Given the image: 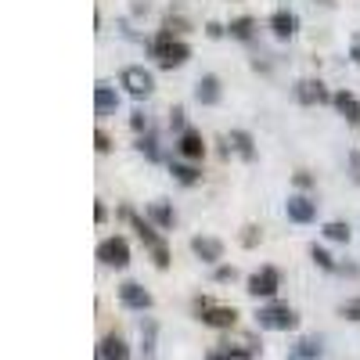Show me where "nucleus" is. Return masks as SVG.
<instances>
[{
  "label": "nucleus",
  "instance_id": "11",
  "mask_svg": "<svg viewBox=\"0 0 360 360\" xmlns=\"http://www.w3.org/2000/svg\"><path fill=\"white\" fill-rule=\"evenodd\" d=\"M285 213H288L292 224H314V217H317V202H314L310 195H288Z\"/></svg>",
  "mask_w": 360,
  "mask_h": 360
},
{
  "label": "nucleus",
  "instance_id": "37",
  "mask_svg": "<svg viewBox=\"0 0 360 360\" xmlns=\"http://www.w3.org/2000/svg\"><path fill=\"white\" fill-rule=\"evenodd\" d=\"M108 220V205L105 202H94V224H105Z\"/></svg>",
  "mask_w": 360,
  "mask_h": 360
},
{
  "label": "nucleus",
  "instance_id": "34",
  "mask_svg": "<svg viewBox=\"0 0 360 360\" xmlns=\"http://www.w3.org/2000/svg\"><path fill=\"white\" fill-rule=\"evenodd\" d=\"M205 37H209V40L227 37V25H220V22H205Z\"/></svg>",
  "mask_w": 360,
  "mask_h": 360
},
{
  "label": "nucleus",
  "instance_id": "4",
  "mask_svg": "<svg viewBox=\"0 0 360 360\" xmlns=\"http://www.w3.org/2000/svg\"><path fill=\"white\" fill-rule=\"evenodd\" d=\"M119 86H123L130 98L144 101V98H152V90H155V76L144 65H127L123 72H119Z\"/></svg>",
  "mask_w": 360,
  "mask_h": 360
},
{
  "label": "nucleus",
  "instance_id": "10",
  "mask_svg": "<svg viewBox=\"0 0 360 360\" xmlns=\"http://www.w3.org/2000/svg\"><path fill=\"white\" fill-rule=\"evenodd\" d=\"M176 155L188 159V162H202V155H205V137H202L195 127H188L184 134L176 137Z\"/></svg>",
  "mask_w": 360,
  "mask_h": 360
},
{
  "label": "nucleus",
  "instance_id": "29",
  "mask_svg": "<svg viewBox=\"0 0 360 360\" xmlns=\"http://www.w3.org/2000/svg\"><path fill=\"white\" fill-rule=\"evenodd\" d=\"M141 335H144V356H152V353H155V335H159V324H155V321H144Z\"/></svg>",
  "mask_w": 360,
  "mask_h": 360
},
{
  "label": "nucleus",
  "instance_id": "24",
  "mask_svg": "<svg viewBox=\"0 0 360 360\" xmlns=\"http://www.w3.org/2000/svg\"><path fill=\"white\" fill-rule=\"evenodd\" d=\"M227 37H234V40H252V37H256V18H252V15H238V18H231Z\"/></svg>",
  "mask_w": 360,
  "mask_h": 360
},
{
  "label": "nucleus",
  "instance_id": "36",
  "mask_svg": "<svg viewBox=\"0 0 360 360\" xmlns=\"http://www.w3.org/2000/svg\"><path fill=\"white\" fill-rule=\"evenodd\" d=\"M213 278H217L220 285H227V281L238 278V270H234V266H217V274H213Z\"/></svg>",
  "mask_w": 360,
  "mask_h": 360
},
{
  "label": "nucleus",
  "instance_id": "30",
  "mask_svg": "<svg viewBox=\"0 0 360 360\" xmlns=\"http://www.w3.org/2000/svg\"><path fill=\"white\" fill-rule=\"evenodd\" d=\"M169 130H176V137L188 130V115H184V108H180V105L169 108Z\"/></svg>",
  "mask_w": 360,
  "mask_h": 360
},
{
  "label": "nucleus",
  "instance_id": "20",
  "mask_svg": "<svg viewBox=\"0 0 360 360\" xmlns=\"http://www.w3.org/2000/svg\"><path fill=\"white\" fill-rule=\"evenodd\" d=\"M148 220H152L159 231H173V224H176V217H173V205H169L166 198H155L152 205H148Z\"/></svg>",
  "mask_w": 360,
  "mask_h": 360
},
{
  "label": "nucleus",
  "instance_id": "27",
  "mask_svg": "<svg viewBox=\"0 0 360 360\" xmlns=\"http://www.w3.org/2000/svg\"><path fill=\"white\" fill-rule=\"evenodd\" d=\"M321 234L328 238V242H349V224H342V220H328V224L321 227Z\"/></svg>",
  "mask_w": 360,
  "mask_h": 360
},
{
  "label": "nucleus",
  "instance_id": "28",
  "mask_svg": "<svg viewBox=\"0 0 360 360\" xmlns=\"http://www.w3.org/2000/svg\"><path fill=\"white\" fill-rule=\"evenodd\" d=\"M238 242H242L245 249H256V245L263 242V231H259L256 224H245V227H242V234H238Z\"/></svg>",
  "mask_w": 360,
  "mask_h": 360
},
{
  "label": "nucleus",
  "instance_id": "14",
  "mask_svg": "<svg viewBox=\"0 0 360 360\" xmlns=\"http://www.w3.org/2000/svg\"><path fill=\"white\" fill-rule=\"evenodd\" d=\"M332 105H335V112L346 119L349 127H360V98L353 94V90H335Z\"/></svg>",
  "mask_w": 360,
  "mask_h": 360
},
{
  "label": "nucleus",
  "instance_id": "2",
  "mask_svg": "<svg viewBox=\"0 0 360 360\" xmlns=\"http://www.w3.org/2000/svg\"><path fill=\"white\" fill-rule=\"evenodd\" d=\"M148 54L155 58L159 69H180V65H188V58H191V44L159 33L155 40H148Z\"/></svg>",
  "mask_w": 360,
  "mask_h": 360
},
{
  "label": "nucleus",
  "instance_id": "9",
  "mask_svg": "<svg viewBox=\"0 0 360 360\" xmlns=\"http://www.w3.org/2000/svg\"><path fill=\"white\" fill-rule=\"evenodd\" d=\"M191 252H195V259H202V263H209V266H220V259H224V242H220V238H213V234H195V238H191Z\"/></svg>",
  "mask_w": 360,
  "mask_h": 360
},
{
  "label": "nucleus",
  "instance_id": "25",
  "mask_svg": "<svg viewBox=\"0 0 360 360\" xmlns=\"http://www.w3.org/2000/svg\"><path fill=\"white\" fill-rule=\"evenodd\" d=\"M321 356V339H299L288 349V360H317Z\"/></svg>",
  "mask_w": 360,
  "mask_h": 360
},
{
  "label": "nucleus",
  "instance_id": "16",
  "mask_svg": "<svg viewBox=\"0 0 360 360\" xmlns=\"http://www.w3.org/2000/svg\"><path fill=\"white\" fill-rule=\"evenodd\" d=\"M224 144H227V152H234L238 159H245V162H252V159H256V141H252V134H249V130H231Z\"/></svg>",
  "mask_w": 360,
  "mask_h": 360
},
{
  "label": "nucleus",
  "instance_id": "21",
  "mask_svg": "<svg viewBox=\"0 0 360 360\" xmlns=\"http://www.w3.org/2000/svg\"><path fill=\"white\" fill-rule=\"evenodd\" d=\"M169 173H173L176 184H184V188H195L202 180V169L195 162H180V159H169Z\"/></svg>",
  "mask_w": 360,
  "mask_h": 360
},
{
  "label": "nucleus",
  "instance_id": "31",
  "mask_svg": "<svg viewBox=\"0 0 360 360\" xmlns=\"http://www.w3.org/2000/svg\"><path fill=\"white\" fill-rule=\"evenodd\" d=\"M148 127H152V123H148V112H144V108H137V112L130 115V130L141 137V134H148Z\"/></svg>",
  "mask_w": 360,
  "mask_h": 360
},
{
  "label": "nucleus",
  "instance_id": "1",
  "mask_svg": "<svg viewBox=\"0 0 360 360\" xmlns=\"http://www.w3.org/2000/svg\"><path fill=\"white\" fill-rule=\"evenodd\" d=\"M119 217H123V220H127V224H130V227L137 231V238H141V245H144L148 252H152L155 266H159V270H166L173 256H169V245H166V238L159 234V227H155L152 220H141V217L134 213L130 205H123V209H119Z\"/></svg>",
  "mask_w": 360,
  "mask_h": 360
},
{
  "label": "nucleus",
  "instance_id": "12",
  "mask_svg": "<svg viewBox=\"0 0 360 360\" xmlns=\"http://www.w3.org/2000/svg\"><path fill=\"white\" fill-rule=\"evenodd\" d=\"M198 321L202 324H209V328H220V332H231V328L238 324V310L234 307H209V310H202L198 314Z\"/></svg>",
  "mask_w": 360,
  "mask_h": 360
},
{
  "label": "nucleus",
  "instance_id": "5",
  "mask_svg": "<svg viewBox=\"0 0 360 360\" xmlns=\"http://www.w3.org/2000/svg\"><path fill=\"white\" fill-rule=\"evenodd\" d=\"M98 259H101L105 266H115V270L130 266V242H127L123 234L101 238V242H98Z\"/></svg>",
  "mask_w": 360,
  "mask_h": 360
},
{
  "label": "nucleus",
  "instance_id": "19",
  "mask_svg": "<svg viewBox=\"0 0 360 360\" xmlns=\"http://www.w3.org/2000/svg\"><path fill=\"white\" fill-rule=\"evenodd\" d=\"M295 29H299V18L292 15V11H274L270 15V33H274L278 40H288V37H295Z\"/></svg>",
  "mask_w": 360,
  "mask_h": 360
},
{
  "label": "nucleus",
  "instance_id": "8",
  "mask_svg": "<svg viewBox=\"0 0 360 360\" xmlns=\"http://www.w3.org/2000/svg\"><path fill=\"white\" fill-rule=\"evenodd\" d=\"M119 303H123L127 310H137V314H144V310H152V292H148L144 285H137V281H123L119 285Z\"/></svg>",
  "mask_w": 360,
  "mask_h": 360
},
{
  "label": "nucleus",
  "instance_id": "6",
  "mask_svg": "<svg viewBox=\"0 0 360 360\" xmlns=\"http://www.w3.org/2000/svg\"><path fill=\"white\" fill-rule=\"evenodd\" d=\"M245 285H249L245 292H249L252 299H274V295H278V288H281V270L266 263V266H259V270H256V274H249V281H245Z\"/></svg>",
  "mask_w": 360,
  "mask_h": 360
},
{
  "label": "nucleus",
  "instance_id": "26",
  "mask_svg": "<svg viewBox=\"0 0 360 360\" xmlns=\"http://www.w3.org/2000/svg\"><path fill=\"white\" fill-rule=\"evenodd\" d=\"M310 259H314V263H317L321 270H328V274H339V263H335V256L328 252L324 245H317V242L310 245Z\"/></svg>",
  "mask_w": 360,
  "mask_h": 360
},
{
  "label": "nucleus",
  "instance_id": "18",
  "mask_svg": "<svg viewBox=\"0 0 360 360\" xmlns=\"http://www.w3.org/2000/svg\"><path fill=\"white\" fill-rule=\"evenodd\" d=\"M98 360H130V346H127V339L123 335H105L101 339V346H98Z\"/></svg>",
  "mask_w": 360,
  "mask_h": 360
},
{
  "label": "nucleus",
  "instance_id": "40",
  "mask_svg": "<svg viewBox=\"0 0 360 360\" xmlns=\"http://www.w3.org/2000/svg\"><path fill=\"white\" fill-rule=\"evenodd\" d=\"M349 58H353V62H356V65H360V37H356V40H353V47H349Z\"/></svg>",
  "mask_w": 360,
  "mask_h": 360
},
{
  "label": "nucleus",
  "instance_id": "41",
  "mask_svg": "<svg viewBox=\"0 0 360 360\" xmlns=\"http://www.w3.org/2000/svg\"><path fill=\"white\" fill-rule=\"evenodd\" d=\"M205 360H231V356H227V353H224V349H213V353H209V356H205Z\"/></svg>",
  "mask_w": 360,
  "mask_h": 360
},
{
  "label": "nucleus",
  "instance_id": "13",
  "mask_svg": "<svg viewBox=\"0 0 360 360\" xmlns=\"http://www.w3.org/2000/svg\"><path fill=\"white\" fill-rule=\"evenodd\" d=\"M220 98H224L220 76H213V72L198 76V83H195V101H198V105H220Z\"/></svg>",
  "mask_w": 360,
  "mask_h": 360
},
{
  "label": "nucleus",
  "instance_id": "22",
  "mask_svg": "<svg viewBox=\"0 0 360 360\" xmlns=\"http://www.w3.org/2000/svg\"><path fill=\"white\" fill-rule=\"evenodd\" d=\"M159 33H166L173 40H184V33H191V22L180 11H169V15H162V29H159Z\"/></svg>",
  "mask_w": 360,
  "mask_h": 360
},
{
  "label": "nucleus",
  "instance_id": "33",
  "mask_svg": "<svg viewBox=\"0 0 360 360\" xmlns=\"http://www.w3.org/2000/svg\"><path fill=\"white\" fill-rule=\"evenodd\" d=\"M94 148H98L101 155H108V152H112V137H108L105 130H98V134H94Z\"/></svg>",
  "mask_w": 360,
  "mask_h": 360
},
{
  "label": "nucleus",
  "instance_id": "38",
  "mask_svg": "<svg viewBox=\"0 0 360 360\" xmlns=\"http://www.w3.org/2000/svg\"><path fill=\"white\" fill-rule=\"evenodd\" d=\"M349 169H353V180L360 184V152H349Z\"/></svg>",
  "mask_w": 360,
  "mask_h": 360
},
{
  "label": "nucleus",
  "instance_id": "23",
  "mask_svg": "<svg viewBox=\"0 0 360 360\" xmlns=\"http://www.w3.org/2000/svg\"><path fill=\"white\" fill-rule=\"evenodd\" d=\"M137 152H141L148 162H162V159H166V155H162V144H159V137H155L152 130L137 137Z\"/></svg>",
  "mask_w": 360,
  "mask_h": 360
},
{
  "label": "nucleus",
  "instance_id": "15",
  "mask_svg": "<svg viewBox=\"0 0 360 360\" xmlns=\"http://www.w3.org/2000/svg\"><path fill=\"white\" fill-rule=\"evenodd\" d=\"M224 353H227L231 360H252V356L259 353V342H256V335H231V339L224 342Z\"/></svg>",
  "mask_w": 360,
  "mask_h": 360
},
{
  "label": "nucleus",
  "instance_id": "17",
  "mask_svg": "<svg viewBox=\"0 0 360 360\" xmlns=\"http://www.w3.org/2000/svg\"><path fill=\"white\" fill-rule=\"evenodd\" d=\"M115 108H119V90L108 86V83H98L94 86V112H98V119L115 115Z\"/></svg>",
  "mask_w": 360,
  "mask_h": 360
},
{
  "label": "nucleus",
  "instance_id": "7",
  "mask_svg": "<svg viewBox=\"0 0 360 360\" xmlns=\"http://www.w3.org/2000/svg\"><path fill=\"white\" fill-rule=\"evenodd\" d=\"M292 98L299 101V105H307V108H314V105H332V90H328L321 79H314V76H307V79H295V86H292Z\"/></svg>",
  "mask_w": 360,
  "mask_h": 360
},
{
  "label": "nucleus",
  "instance_id": "32",
  "mask_svg": "<svg viewBox=\"0 0 360 360\" xmlns=\"http://www.w3.org/2000/svg\"><path fill=\"white\" fill-rule=\"evenodd\" d=\"M339 314H342V317H349V321H360V299H349V303H342V307H339Z\"/></svg>",
  "mask_w": 360,
  "mask_h": 360
},
{
  "label": "nucleus",
  "instance_id": "3",
  "mask_svg": "<svg viewBox=\"0 0 360 360\" xmlns=\"http://www.w3.org/2000/svg\"><path fill=\"white\" fill-rule=\"evenodd\" d=\"M256 324L263 328V332H292V328L299 324V317L288 303H266V307L256 310Z\"/></svg>",
  "mask_w": 360,
  "mask_h": 360
},
{
  "label": "nucleus",
  "instance_id": "39",
  "mask_svg": "<svg viewBox=\"0 0 360 360\" xmlns=\"http://www.w3.org/2000/svg\"><path fill=\"white\" fill-rule=\"evenodd\" d=\"M130 8H134V15H148V8H152V4H148V0H134Z\"/></svg>",
  "mask_w": 360,
  "mask_h": 360
},
{
  "label": "nucleus",
  "instance_id": "35",
  "mask_svg": "<svg viewBox=\"0 0 360 360\" xmlns=\"http://www.w3.org/2000/svg\"><path fill=\"white\" fill-rule=\"evenodd\" d=\"M292 184H295V188H314V176H310L307 169H299V173H292Z\"/></svg>",
  "mask_w": 360,
  "mask_h": 360
}]
</instances>
